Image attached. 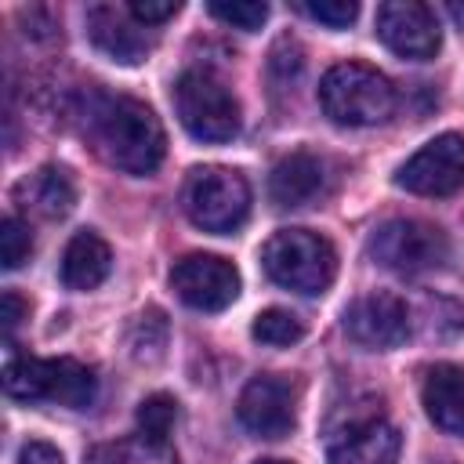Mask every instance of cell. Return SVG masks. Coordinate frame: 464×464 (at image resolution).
<instances>
[{"label":"cell","mask_w":464,"mask_h":464,"mask_svg":"<svg viewBox=\"0 0 464 464\" xmlns=\"http://www.w3.org/2000/svg\"><path fill=\"white\" fill-rule=\"evenodd\" d=\"M83 130L94 152L127 174H152L163 163L167 134L156 112L130 94H91L83 109Z\"/></svg>","instance_id":"6da1fadb"},{"label":"cell","mask_w":464,"mask_h":464,"mask_svg":"<svg viewBox=\"0 0 464 464\" xmlns=\"http://www.w3.org/2000/svg\"><path fill=\"white\" fill-rule=\"evenodd\" d=\"M319 105L341 127H373L395 112V87L366 62H337L319 80Z\"/></svg>","instance_id":"7a4b0ae2"},{"label":"cell","mask_w":464,"mask_h":464,"mask_svg":"<svg viewBox=\"0 0 464 464\" xmlns=\"http://www.w3.org/2000/svg\"><path fill=\"white\" fill-rule=\"evenodd\" d=\"M4 392L22 402H54L87 410L98 399V377L76 359H36L22 355L4 366Z\"/></svg>","instance_id":"3957f363"},{"label":"cell","mask_w":464,"mask_h":464,"mask_svg":"<svg viewBox=\"0 0 464 464\" xmlns=\"http://www.w3.org/2000/svg\"><path fill=\"white\" fill-rule=\"evenodd\" d=\"M261 265L272 283L294 294H304V297L326 294L337 276V254L330 239L308 228H279L261 246Z\"/></svg>","instance_id":"277c9868"},{"label":"cell","mask_w":464,"mask_h":464,"mask_svg":"<svg viewBox=\"0 0 464 464\" xmlns=\"http://www.w3.org/2000/svg\"><path fill=\"white\" fill-rule=\"evenodd\" d=\"M181 207L188 221L203 232L228 236L250 214V185L239 170L228 167H196L185 178Z\"/></svg>","instance_id":"5b68a950"},{"label":"cell","mask_w":464,"mask_h":464,"mask_svg":"<svg viewBox=\"0 0 464 464\" xmlns=\"http://www.w3.org/2000/svg\"><path fill=\"white\" fill-rule=\"evenodd\" d=\"M174 112L196 141H232L239 134V102L207 69H188L174 83Z\"/></svg>","instance_id":"8992f818"},{"label":"cell","mask_w":464,"mask_h":464,"mask_svg":"<svg viewBox=\"0 0 464 464\" xmlns=\"http://www.w3.org/2000/svg\"><path fill=\"white\" fill-rule=\"evenodd\" d=\"M370 257L399 276H420L439 268L450 257V239L439 225L420 218H392L373 228L370 236Z\"/></svg>","instance_id":"52a82bcc"},{"label":"cell","mask_w":464,"mask_h":464,"mask_svg":"<svg viewBox=\"0 0 464 464\" xmlns=\"http://www.w3.org/2000/svg\"><path fill=\"white\" fill-rule=\"evenodd\" d=\"M395 185L413 196H453L464 188V134H439L424 141L399 170Z\"/></svg>","instance_id":"ba28073f"},{"label":"cell","mask_w":464,"mask_h":464,"mask_svg":"<svg viewBox=\"0 0 464 464\" xmlns=\"http://www.w3.org/2000/svg\"><path fill=\"white\" fill-rule=\"evenodd\" d=\"M239 424L257 439H283L297 424V384L279 373H257L246 381L236 402Z\"/></svg>","instance_id":"9c48e42d"},{"label":"cell","mask_w":464,"mask_h":464,"mask_svg":"<svg viewBox=\"0 0 464 464\" xmlns=\"http://www.w3.org/2000/svg\"><path fill=\"white\" fill-rule=\"evenodd\" d=\"M174 294L196 312H221L239 297V272L218 254H185L170 268Z\"/></svg>","instance_id":"30bf717a"},{"label":"cell","mask_w":464,"mask_h":464,"mask_svg":"<svg viewBox=\"0 0 464 464\" xmlns=\"http://www.w3.org/2000/svg\"><path fill=\"white\" fill-rule=\"evenodd\" d=\"M377 40L399 54V58H413V62H428L435 58L442 36H439V22L435 11L420 0H388L377 7L373 18Z\"/></svg>","instance_id":"8fae6325"},{"label":"cell","mask_w":464,"mask_h":464,"mask_svg":"<svg viewBox=\"0 0 464 464\" xmlns=\"http://www.w3.org/2000/svg\"><path fill=\"white\" fill-rule=\"evenodd\" d=\"M341 326L359 348L388 352V348H399L410 337V308H406L402 297H395L388 290H373V294L355 297L344 308Z\"/></svg>","instance_id":"7c38bea8"},{"label":"cell","mask_w":464,"mask_h":464,"mask_svg":"<svg viewBox=\"0 0 464 464\" xmlns=\"http://www.w3.org/2000/svg\"><path fill=\"white\" fill-rule=\"evenodd\" d=\"M402 435L381 410L352 413L326 442V464H395Z\"/></svg>","instance_id":"4fadbf2b"},{"label":"cell","mask_w":464,"mask_h":464,"mask_svg":"<svg viewBox=\"0 0 464 464\" xmlns=\"http://www.w3.org/2000/svg\"><path fill=\"white\" fill-rule=\"evenodd\" d=\"M87 36L105 58H112L120 65H138L152 51V36L145 29H138V22L130 18L127 7H112V4L87 7Z\"/></svg>","instance_id":"5bb4252c"},{"label":"cell","mask_w":464,"mask_h":464,"mask_svg":"<svg viewBox=\"0 0 464 464\" xmlns=\"http://www.w3.org/2000/svg\"><path fill=\"white\" fill-rule=\"evenodd\" d=\"M326 192V163L315 152H290L268 174V199L276 207H308Z\"/></svg>","instance_id":"9a60e30c"},{"label":"cell","mask_w":464,"mask_h":464,"mask_svg":"<svg viewBox=\"0 0 464 464\" xmlns=\"http://www.w3.org/2000/svg\"><path fill=\"white\" fill-rule=\"evenodd\" d=\"M420 399H424V413L439 431L464 439V366L435 362L424 377Z\"/></svg>","instance_id":"2e32d148"},{"label":"cell","mask_w":464,"mask_h":464,"mask_svg":"<svg viewBox=\"0 0 464 464\" xmlns=\"http://www.w3.org/2000/svg\"><path fill=\"white\" fill-rule=\"evenodd\" d=\"M14 199L22 210H33L40 218H65L76 203V185L65 167H40L36 174L22 178L14 185Z\"/></svg>","instance_id":"e0dca14e"},{"label":"cell","mask_w":464,"mask_h":464,"mask_svg":"<svg viewBox=\"0 0 464 464\" xmlns=\"http://www.w3.org/2000/svg\"><path fill=\"white\" fill-rule=\"evenodd\" d=\"M109 268H112V250H109V243L98 232L80 228L65 243V254H62V283L69 290H94L98 283H105Z\"/></svg>","instance_id":"ac0fdd59"},{"label":"cell","mask_w":464,"mask_h":464,"mask_svg":"<svg viewBox=\"0 0 464 464\" xmlns=\"http://www.w3.org/2000/svg\"><path fill=\"white\" fill-rule=\"evenodd\" d=\"M83 464H178V457L167 442H149V439L134 435V439L94 446Z\"/></svg>","instance_id":"d6986e66"},{"label":"cell","mask_w":464,"mask_h":464,"mask_svg":"<svg viewBox=\"0 0 464 464\" xmlns=\"http://www.w3.org/2000/svg\"><path fill=\"white\" fill-rule=\"evenodd\" d=\"M127 348L138 362H156L163 359V348H167V315L160 308H145L134 323H130V334H127Z\"/></svg>","instance_id":"ffe728a7"},{"label":"cell","mask_w":464,"mask_h":464,"mask_svg":"<svg viewBox=\"0 0 464 464\" xmlns=\"http://www.w3.org/2000/svg\"><path fill=\"white\" fill-rule=\"evenodd\" d=\"M250 337L268 344V348H286V344H297L304 337V323L290 308H265L254 315Z\"/></svg>","instance_id":"44dd1931"},{"label":"cell","mask_w":464,"mask_h":464,"mask_svg":"<svg viewBox=\"0 0 464 464\" xmlns=\"http://www.w3.org/2000/svg\"><path fill=\"white\" fill-rule=\"evenodd\" d=\"M178 420V399L167 395V392H156V395H145L138 402V435L149 439V442H167L170 428Z\"/></svg>","instance_id":"7402d4cb"},{"label":"cell","mask_w":464,"mask_h":464,"mask_svg":"<svg viewBox=\"0 0 464 464\" xmlns=\"http://www.w3.org/2000/svg\"><path fill=\"white\" fill-rule=\"evenodd\" d=\"M29 254H33V232H29V225L22 218L7 214L0 221V261H4V268L7 272L22 268L29 261Z\"/></svg>","instance_id":"603a6c76"},{"label":"cell","mask_w":464,"mask_h":464,"mask_svg":"<svg viewBox=\"0 0 464 464\" xmlns=\"http://www.w3.org/2000/svg\"><path fill=\"white\" fill-rule=\"evenodd\" d=\"M207 11H210L218 22H225V25H232V29H243V33H257V29L265 25V18H268V4H257V0H236V4H228V0H210Z\"/></svg>","instance_id":"cb8c5ba5"},{"label":"cell","mask_w":464,"mask_h":464,"mask_svg":"<svg viewBox=\"0 0 464 464\" xmlns=\"http://www.w3.org/2000/svg\"><path fill=\"white\" fill-rule=\"evenodd\" d=\"M301 14H308L312 22H323L330 29H348L359 18V4L355 0H304L297 4Z\"/></svg>","instance_id":"d4e9b609"},{"label":"cell","mask_w":464,"mask_h":464,"mask_svg":"<svg viewBox=\"0 0 464 464\" xmlns=\"http://www.w3.org/2000/svg\"><path fill=\"white\" fill-rule=\"evenodd\" d=\"M178 7H181L178 0H167V4H156V0H130V4H127L130 18H134V22H145V25H160V22L174 18Z\"/></svg>","instance_id":"484cf974"},{"label":"cell","mask_w":464,"mask_h":464,"mask_svg":"<svg viewBox=\"0 0 464 464\" xmlns=\"http://www.w3.org/2000/svg\"><path fill=\"white\" fill-rule=\"evenodd\" d=\"M18 464H65L51 442H25L18 450Z\"/></svg>","instance_id":"4316f807"},{"label":"cell","mask_w":464,"mask_h":464,"mask_svg":"<svg viewBox=\"0 0 464 464\" xmlns=\"http://www.w3.org/2000/svg\"><path fill=\"white\" fill-rule=\"evenodd\" d=\"M25 312H29V304L14 294V290H4V334H14V326L25 319Z\"/></svg>","instance_id":"83f0119b"},{"label":"cell","mask_w":464,"mask_h":464,"mask_svg":"<svg viewBox=\"0 0 464 464\" xmlns=\"http://www.w3.org/2000/svg\"><path fill=\"white\" fill-rule=\"evenodd\" d=\"M446 11H450V18H453V22H457V25L464 29V4H450Z\"/></svg>","instance_id":"f1b7e54d"},{"label":"cell","mask_w":464,"mask_h":464,"mask_svg":"<svg viewBox=\"0 0 464 464\" xmlns=\"http://www.w3.org/2000/svg\"><path fill=\"white\" fill-rule=\"evenodd\" d=\"M254 464H290V460H279V457H268V460H254Z\"/></svg>","instance_id":"f546056e"}]
</instances>
